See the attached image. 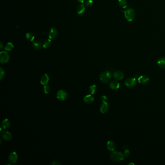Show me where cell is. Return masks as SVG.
Masks as SVG:
<instances>
[{
    "mask_svg": "<svg viewBox=\"0 0 165 165\" xmlns=\"http://www.w3.org/2000/svg\"><path fill=\"white\" fill-rule=\"evenodd\" d=\"M32 46L36 50H39L42 48L43 45H42V44L40 41L36 40L33 42Z\"/></svg>",
    "mask_w": 165,
    "mask_h": 165,
    "instance_id": "obj_13",
    "label": "cell"
},
{
    "mask_svg": "<svg viewBox=\"0 0 165 165\" xmlns=\"http://www.w3.org/2000/svg\"><path fill=\"white\" fill-rule=\"evenodd\" d=\"M44 92H45V94H49L50 92V91H51L50 87L49 86L47 85H44Z\"/></svg>",
    "mask_w": 165,
    "mask_h": 165,
    "instance_id": "obj_26",
    "label": "cell"
},
{
    "mask_svg": "<svg viewBox=\"0 0 165 165\" xmlns=\"http://www.w3.org/2000/svg\"><path fill=\"white\" fill-rule=\"evenodd\" d=\"M109 87L112 90H117L120 87V84L116 81H112L109 84Z\"/></svg>",
    "mask_w": 165,
    "mask_h": 165,
    "instance_id": "obj_17",
    "label": "cell"
},
{
    "mask_svg": "<svg viewBox=\"0 0 165 165\" xmlns=\"http://www.w3.org/2000/svg\"><path fill=\"white\" fill-rule=\"evenodd\" d=\"M130 154V152L128 149H126L124 151V155L125 157H128Z\"/></svg>",
    "mask_w": 165,
    "mask_h": 165,
    "instance_id": "obj_30",
    "label": "cell"
},
{
    "mask_svg": "<svg viewBox=\"0 0 165 165\" xmlns=\"http://www.w3.org/2000/svg\"><path fill=\"white\" fill-rule=\"evenodd\" d=\"M149 80V78L146 76H141L138 78L139 83L141 84H146L148 83Z\"/></svg>",
    "mask_w": 165,
    "mask_h": 165,
    "instance_id": "obj_15",
    "label": "cell"
},
{
    "mask_svg": "<svg viewBox=\"0 0 165 165\" xmlns=\"http://www.w3.org/2000/svg\"><path fill=\"white\" fill-rule=\"evenodd\" d=\"M96 91H97V87L96 85H93L89 87V92L91 94L93 95L95 94Z\"/></svg>",
    "mask_w": 165,
    "mask_h": 165,
    "instance_id": "obj_23",
    "label": "cell"
},
{
    "mask_svg": "<svg viewBox=\"0 0 165 165\" xmlns=\"http://www.w3.org/2000/svg\"><path fill=\"white\" fill-rule=\"evenodd\" d=\"M112 75L109 71H106L102 72L100 75V79L103 83H107L111 80Z\"/></svg>",
    "mask_w": 165,
    "mask_h": 165,
    "instance_id": "obj_2",
    "label": "cell"
},
{
    "mask_svg": "<svg viewBox=\"0 0 165 165\" xmlns=\"http://www.w3.org/2000/svg\"><path fill=\"white\" fill-rule=\"evenodd\" d=\"M57 36H58V32L56 29L55 28H53V27H52L50 30V32L48 35L49 39H54L57 38Z\"/></svg>",
    "mask_w": 165,
    "mask_h": 165,
    "instance_id": "obj_9",
    "label": "cell"
},
{
    "mask_svg": "<svg viewBox=\"0 0 165 165\" xmlns=\"http://www.w3.org/2000/svg\"><path fill=\"white\" fill-rule=\"evenodd\" d=\"M101 99H102V101H106V97L105 96H102L101 97Z\"/></svg>",
    "mask_w": 165,
    "mask_h": 165,
    "instance_id": "obj_31",
    "label": "cell"
},
{
    "mask_svg": "<svg viewBox=\"0 0 165 165\" xmlns=\"http://www.w3.org/2000/svg\"><path fill=\"white\" fill-rule=\"evenodd\" d=\"M158 66L161 68H165V58H161L157 61Z\"/></svg>",
    "mask_w": 165,
    "mask_h": 165,
    "instance_id": "obj_21",
    "label": "cell"
},
{
    "mask_svg": "<svg viewBox=\"0 0 165 165\" xmlns=\"http://www.w3.org/2000/svg\"><path fill=\"white\" fill-rule=\"evenodd\" d=\"M51 45V41L50 39H47L45 41L43 45L44 48H47L50 47Z\"/></svg>",
    "mask_w": 165,
    "mask_h": 165,
    "instance_id": "obj_22",
    "label": "cell"
},
{
    "mask_svg": "<svg viewBox=\"0 0 165 165\" xmlns=\"http://www.w3.org/2000/svg\"><path fill=\"white\" fill-rule=\"evenodd\" d=\"M136 80L135 78L130 77L126 80L125 81V85L128 88H132L136 84Z\"/></svg>",
    "mask_w": 165,
    "mask_h": 165,
    "instance_id": "obj_5",
    "label": "cell"
},
{
    "mask_svg": "<svg viewBox=\"0 0 165 165\" xmlns=\"http://www.w3.org/2000/svg\"><path fill=\"white\" fill-rule=\"evenodd\" d=\"M3 48V44L2 42H1V49H2Z\"/></svg>",
    "mask_w": 165,
    "mask_h": 165,
    "instance_id": "obj_33",
    "label": "cell"
},
{
    "mask_svg": "<svg viewBox=\"0 0 165 165\" xmlns=\"http://www.w3.org/2000/svg\"><path fill=\"white\" fill-rule=\"evenodd\" d=\"M56 96L58 100L60 101H64L67 98V94L65 91L61 90L57 92Z\"/></svg>",
    "mask_w": 165,
    "mask_h": 165,
    "instance_id": "obj_6",
    "label": "cell"
},
{
    "mask_svg": "<svg viewBox=\"0 0 165 165\" xmlns=\"http://www.w3.org/2000/svg\"><path fill=\"white\" fill-rule=\"evenodd\" d=\"M26 38L30 42H32L34 40L35 38V36L34 34L32 32H28L27 33L26 35Z\"/></svg>",
    "mask_w": 165,
    "mask_h": 165,
    "instance_id": "obj_20",
    "label": "cell"
},
{
    "mask_svg": "<svg viewBox=\"0 0 165 165\" xmlns=\"http://www.w3.org/2000/svg\"><path fill=\"white\" fill-rule=\"evenodd\" d=\"M84 102L87 104H91L94 101V97L92 94H88L86 95L83 99Z\"/></svg>",
    "mask_w": 165,
    "mask_h": 165,
    "instance_id": "obj_14",
    "label": "cell"
},
{
    "mask_svg": "<svg viewBox=\"0 0 165 165\" xmlns=\"http://www.w3.org/2000/svg\"><path fill=\"white\" fill-rule=\"evenodd\" d=\"M124 12L125 18L127 20L131 21L134 19L135 17V13L134 9L132 8H129L126 9Z\"/></svg>",
    "mask_w": 165,
    "mask_h": 165,
    "instance_id": "obj_3",
    "label": "cell"
},
{
    "mask_svg": "<svg viewBox=\"0 0 165 165\" xmlns=\"http://www.w3.org/2000/svg\"><path fill=\"white\" fill-rule=\"evenodd\" d=\"M51 164L52 165H61V163L57 160H53L51 163Z\"/></svg>",
    "mask_w": 165,
    "mask_h": 165,
    "instance_id": "obj_29",
    "label": "cell"
},
{
    "mask_svg": "<svg viewBox=\"0 0 165 165\" xmlns=\"http://www.w3.org/2000/svg\"><path fill=\"white\" fill-rule=\"evenodd\" d=\"M106 146L107 149L111 151H114L116 147L115 143L112 141H108L107 142Z\"/></svg>",
    "mask_w": 165,
    "mask_h": 165,
    "instance_id": "obj_16",
    "label": "cell"
},
{
    "mask_svg": "<svg viewBox=\"0 0 165 165\" xmlns=\"http://www.w3.org/2000/svg\"><path fill=\"white\" fill-rule=\"evenodd\" d=\"M118 4L119 5L123 8H124L127 7V3L126 0H119Z\"/></svg>",
    "mask_w": 165,
    "mask_h": 165,
    "instance_id": "obj_24",
    "label": "cell"
},
{
    "mask_svg": "<svg viewBox=\"0 0 165 165\" xmlns=\"http://www.w3.org/2000/svg\"><path fill=\"white\" fill-rule=\"evenodd\" d=\"M110 157L113 161L115 162L123 161L124 158V154L118 151L113 152L110 155Z\"/></svg>",
    "mask_w": 165,
    "mask_h": 165,
    "instance_id": "obj_1",
    "label": "cell"
},
{
    "mask_svg": "<svg viewBox=\"0 0 165 165\" xmlns=\"http://www.w3.org/2000/svg\"><path fill=\"white\" fill-rule=\"evenodd\" d=\"M5 71L2 67H1V68H0V79L2 80L5 77Z\"/></svg>",
    "mask_w": 165,
    "mask_h": 165,
    "instance_id": "obj_27",
    "label": "cell"
},
{
    "mask_svg": "<svg viewBox=\"0 0 165 165\" xmlns=\"http://www.w3.org/2000/svg\"><path fill=\"white\" fill-rule=\"evenodd\" d=\"M10 125V121L8 119H5V120L3 121L1 126L4 129H6L8 128Z\"/></svg>",
    "mask_w": 165,
    "mask_h": 165,
    "instance_id": "obj_19",
    "label": "cell"
},
{
    "mask_svg": "<svg viewBox=\"0 0 165 165\" xmlns=\"http://www.w3.org/2000/svg\"><path fill=\"white\" fill-rule=\"evenodd\" d=\"M109 109V105L106 101H103V103L100 106V112L102 113H106Z\"/></svg>",
    "mask_w": 165,
    "mask_h": 165,
    "instance_id": "obj_10",
    "label": "cell"
},
{
    "mask_svg": "<svg viewBox=\"0 0 165 165\" xmlns=\"http://www.w3.org/2000/svg\"><path fill=\"white\" fill-rule=\"evenodd\" d=\"M49 80V77L48 75L47 74H45L42 76L40 78V83L43 85H47Z\"/></svg>",
    "mask_w": 165,
    "mask_h": 165,
    "instance_id": "obj_11",
    "label": "cell"
},
{
    "mask_svg": "<svg viewBox=\"0 0 165 165\" xmlns=\"http://www.w3.org/2000/svg\"><path fill=\"white\" fill-rule=\"evenodd\" d=\"M1 137L3 139H4L6 141H10L12 139L11 134L7 131H3L1 133Z\"/></svg>",
    "mask_w": 165,
    "mask_h": 165,
    "instance_id": "obj_7",
    "label": "cell"
},
{
    "mask_svg": "<svg viewBox=\"0 0 165 165\" xmlns=\"http://www.w3.org/2000/svg\"><path fill=\"white\" fill-rule=\"evenodd\" d=\"M93 4V0H87L85 2V6L87 7L91 6Z\"/></svg>",
    "mask_w": 165,
    "mask_h": 165,
    "instance_id": "obj_28",
    "label": "cell"
},
{
    "mask_svg": "<svg viewBox=\"0 0 165 165\" xmlns=\"http://www.w3.org/2000/svg\"><path fill=\"white\" fill-rule=\"evenodd\" d=\"M13 48H14V46L13 44L11 43H8L6 45L5 47V49L6 51H11L13 49Z\"/></svg>",
    "mask_w": 165,
    "mask_h": 165,
    "instance_id": "obj_25",
    "label": "cell"
},
{
    "mask_svg": "<svg viewBox=\"0 0 165 165\" xmlns=\"http://www.w3.org/2000/svg\"><path fill=\"white\" fill-rule=\"evenodd\" d=\"M85 11V7L83 5H80L77 8V13L78 15L83 14Z\"/></svg>",
    "mask_w": 165,
    "mask_h": 165,
    "instance_id": "obj_18",
    "label": "cell"
},
{
    "mask_svg": "<svg viewBox=\"0 0 165 165\" xmlns=\"http://www.w3.org/2000/svg\"><path fill=\"white\" fill-rule=\"evenodd\" d=\"M77 1L79 3H81V4L83 3L84 2V0H77Z\"/></svg>",
    "mask_w": 165,
    "mask_h": 165,
    "instance_id": "obj_32",
    "label": "cell"
},
{
    "mask_svg": "<svg viewBox=\"0 0 165 165\" xmlns=\"http://www.w3.org/2000/svg\"><path fill=\"white\" fill-rule=\"evenodd\" d=\"M9 161L11 164H15L18 161V155L16 152L11 153L9 156Z\"/></svg>",
    "mask_w": 165,
    "mask_h": 165,
    "instance_id": "obj_8",
    "label": "cell"
},
{
    "mask_svg": "<svg viewBox=\"0 0 165 165\" xmlns=\"http://www.w3.org/2000/svg\"><path fill=\"white\" fill-rule=\"evenodd\" d=\"M114 78L117 80H120L123 79L124 77V75L123 73L121 71H116L113 74Z\"/></svg>",
    "mask_w": 165,
    "mask_h": 165,
    "instance_id": "obj_12",
    "label": "cell"
},
{
    "mask_svg": "<svg viewBox=\"0 0 165 165\" xmlns=\"http://www.w3.org/2000/svg\"><path fill=\"white\" fill-rule=\"evenodd\" d=\"M9 56L6 51H2L0 53V62L2 64H6L9 61Z\"/></svg>",
    "mask_w": 165,
    "mask_h": 165,
    "instance_id": "obj_4",
    "label": "cell"
}]
</instances>
